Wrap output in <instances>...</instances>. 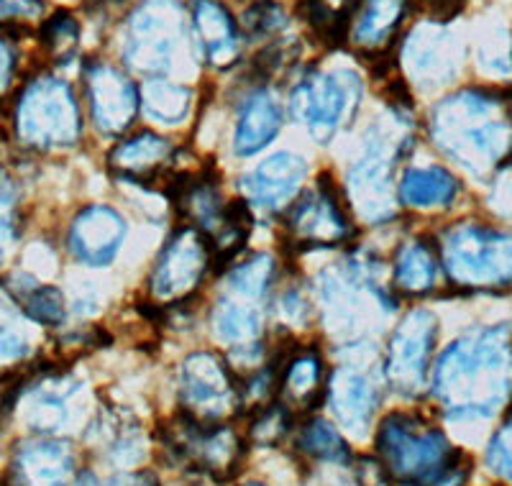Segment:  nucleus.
I'll return each mask as SVG.
<instances>
[{"mask_svg": "<svg viewBox=\"0 0 512 486\" xmlns=\"http://www.w3.org/2000/svg\"><path fill=\"white\" fill-rule=\"evenodd\" d=\"M441 261L461 287H502L512 282V236L482 226H459L443 236Z\"/></svg>", "mask_w": 512, "mask_h": 486, "instance_id": "nucleus-5", "label": "nucleus"}, {"mask_svg": "<svg viewBox=\"0 0 512 486\" xmlns=\"http://www.w3.org/2000/svg\"><path fill=\"white\" fill-rule=\"evenodd\" d=\"M438 277L436 251L423 241L405 243L395 256V287L408 295H423Z\"/></svg>", "mask_w": 512, "mask_h": 486, "instance_id": "nucleus-25", "label": "nucleus"}, {"mask_svg": "<svg viewBox=\"0 0 512 486\" xmlns=\"http://www.w3.org/2000/svg\"><path fill=\"white\" fill-rule=\"evenodd\" d=\"M459 192V182L441 167H415L400 180V203L408 208H446Z\"/></svg>", "mask_w": 512, "mask_h": 486, "instance_id": "nucleus-22", "label": "nucleus"}, {"mask_svg": "<svg viewBox=\"0 0 512 486\" xmlns=\"http://www.w3.org/2000/svg\"><path fill=\"white\" fill-rule=\"evenodd\" d=\"M305 174H308V167L303 159L290 151H280V154L264 159L254 172L246 174L241 190L249 203L274 210L290 203L292 195L303 185Z\"/></svg>", "mask_w": 512, "mask_h": 486, "instance_id": "nucleus-17", "label": "nucleus"}, {"mask_svg": "<svg viewBox=\"0 0 512 486\" xmlns=\"http://www.w3.org/2000/svg\"><path fill=\"white\" fill-rule=\"evenodd\" d=\"M464 3L466 0H425V6L431 8V13L438 21H446V18L456 16L464 8Z\"/></svg>", "mask_w": 512, "mask_h": 486, "instance_id": "nucleus-38", "label": "nucleus"}, {"mask_svg": "<svg viewBox=\"0 0 512 486\" xmlns=\"http://www.w3.org/2000/svg\"><path fill=\"white\" fill-rule=\"evenodd\" d=\"M126 238V220L108 205H90L80 210L67 233V246L80 264L108 267Z\"/></svg>", "mask_w": 512, "mask_h": 486, "instance_id": "nucleus-14", "label": "nucleus"}, {"mask_svg": "<svg viewBox=\"0 0 512 486\" xmlns=\"http://www.w3.org/2000/svg\"><path fill=\"white\" fill-rule=\"evenodd\" d=\"M285 26L287 13L277 0H256L244 13V29L254 36H272Z\"/></svg>", "mask_w": 512, "mask_h": 486, "instance_id": "nucleus-35", "label": "nucleus"}, {"mask_svg": "<svg viewBox=\"0 0 512 486\" xmlns=\"http://www.w3.org/2000/svg\"><path fill=\"white\" fill-rule=\"evenodd\" d=\"M192 26L205 59L213 67H228L239 57V29L218 0H198L192 8Z\"/></svg>", "mask_w": 512, "mask_h": 486, "instance_id": "nucleus-19", "label": "nucleus"}, {"mask_svg": "<svg viewBox=\"0 0 512 486\" xmlns=\"http://www.w3.org/2000/svg\"><path fill=\"white\" fill-rule=\"evenodd\" d=\"M75 486H154L149 474H121L111 479H98L95 474H82Z\"/></svg>", "mask_w": 512, "mask_h": 486, "instance_id": "nucleus-37", "label": "nucleus"}, {"mask_svg": "<svg viewBox=\"0 0 512 486\" xmlns=\"http://www.w3.org/2000/svg\"><path fill=\"white\" fill-rule=\"evenodd\" d=\"M164 448L190 471L223 481L236 474L244 446L231 428L180 417L164 428Z\"/></svg>", "mask_w": 512, "mask_h": 486, "instance_id": "nucleus-7", "label": "nucleus"}, {"mask_svg": "<svg viewBox=\"0 0 512 486\" xmlns=\"http://www.w3.org/2000/svg\"><path fill=\"white\" fill-rule=\"evenodd\" d=\"M377 451L397 481L408 486H441L456 474L459 453L446 435L413 415H390L377 430Z\"/></svg>", "mask_w": 512, "mask_h": 486, "instance_id": "nucleus-3", "label": "nucleus"}, {"mask_svg": "<svg viewBox=\"0 0 512 486\" xmlns=\"http://www.w3.org/2000/svg\"><path fill=\"white\" fill-rule=\"evenodd\" d=\"M72 389H39V392L31 397L29 412H26V420L34 430L39 433H52V430L62 428L64 417H67V400H70Z\"/></svg>", "mask_w": 512, "mask_h": 486, "instance_id": "nucleus-30", "label": "nucleus"}, {"mask_svg": "<svg viewBox=\"0 0 512 486\" xmlns=\"http://www.w3.org/2000/svg\"><path fill=\"white\" fill-rule=\"evenodd\" d=\"M246 486H264V484H259V481H251V484H246Z\"/></svg>", "mask_w": 512, "mask_h": 486, "instance_id": "nucleus-40", "label": "nucleus"}, {"mask_svg": "<svg viewBox=\"0 0 512 486\" xmlns=\"http://www.w3.org/2000/svg\"><path fill=\"white\" fill-rule=\"evenodd\" d=\"M29 353V333L21 315L8 302L0 300V366L16 364Z\"/></svg>", "mask_w": 512, "mask_h": 486, "instance_id": "nucleus-31", "label": "nucleus"}, {"mask_svg": "<svg viewBox=\"0 0 512 486\" xmlns=\"http://www.w3.org/2000/svg\"><path fill=\"white\" fill-rule=\"evenodd\" d=\"M182 16L172 3H149L131 21L126 39V59L141 72L167 70L172 49L180 36Z\"/></svg>", "mask_w": 512, "mask_h": 486, "instance_id": "nucleus-12", "label": "nucleus"}, {"mask_svg": "<svg viewBox=\"0 0 512 486\" xmlns=\"http://www.w3.org/2000/svg\"><path fill=\"white\" fill-rule=\"evenodd\" d=\"M272 279H274L272 256L256 254L251 256L249 261H244V264H239V267H233L231 272H228V290L239 297V300L256 302L267 295Z\"/></svg>", "mask_w": 512, "mask_h": 486, "instance_id": "nucleus-28", "label": "nucleus"}, {"mask_svg": "<svg viewBox=\"0 0 512 486\" xmlns=\"http://www.w3.org/2000/svg\"><path fill=\"white\" fill-rule=\"evenodd\" d=\"M512 384L510 330H479L451 343L433 371V397L451 417H487Z\"/></svg>", "mask_w": 512, "mask_h": 486, "instance_id": "nucleus-1", "label": "nucleus"}, {"mask_svg": "<svg viewBox=\"0 0 512 486\" xmlns=\"http://www.w3.org/2000/svg\"><path fill=\"white\" fill-rule=\"evenodd\" d=\"M18 241V192L8 172L0 167V261H6Z\"/></svg>", "mask_w": 512, "mask_h": 486, "instance_id": "nucleus-32", "label": "nucleus"}, {"mask_svg": "<svg viewBox=\"0 0 512 486\" xmlns=\"http://www.w3.org/2000/svg\"><path fill=\"white\" fill-rule=\"evenodd\" d=\"M16 134L31 149H70L80 141L82 121L72 87L54 77H39L21 93Z\"/></svg>", "mask_w": 512, "mask_h": 486, "instance_id": "nucleus-4", "label": "nucleus"}, {"mask_svg": "<svg viewBox=\"0 0 512 486\" xmlns=\"http://www.w3.org/2000/svg\"><path fill=\"white\" fill-rule=\"evenodd\" d=\"M210 264V246L198 228H182L169 238L149 277V292L157 302L175 305L198 290Z\"/></svg>", "mask_w": 512, "mask_h": 486, "instance_id": "nucleus-11", "label": "nucleus"}, {"mask_svg": "<svg viewBox=\"0 0 512 486\" xmlns=\"http://www.w3.org/2000/svg\"><path fill=\"white\" fill-rule=\"evenodd\" d=\"M297 446L310 458H320V461H346L349 458V448H346L341 433L326 420L305 423L300 438H297Z\"/></svg>", "mask_w": 512, "mask_h": 486, "instance_id": "nucleus-29", "label": "nucleus"}, {"mask_svg": "<svg viewBox=\"0 0 512 486\" xmlns=\"http://www.w3.org/2000/svg\"><path fill=\"white\" fill-rule=\"evenodd\" d=\"M320 384H323V361L318 353L303 351L292 356L280 382L287 410H305L313 405V400L323 389Z\"/></svg>", "mask_w": 512, "mask_h": 486, "instance_id": "nucleus-26", "label": "nucleus"}, {"mask_svg": "<svg viewBox=\"0 0 512 486\" xmlns=\"http://www.w3.org/2000/svg\"><path fill=\"white\" fill-rule=\"evenodd\" d=\"M77 39H80V26H77V21L70 16V13H64V11L54 13L47 24H44V29H41V41H44V47L49 49V54L62 59V62L75 54Z\"/></svg>", "mask_w": 512, "mask_h": 486, "instance_id": "nucleus-34", "label": "nucleus"}, {"mask_svg": "<svg viewBox=\"0 0 512 486\" xmlns=\"http://www.w3.org/2000/svg\"><path fill=\"white\" fill-rule=\"evenodd\" d=\"M11 77H13V54L11 49L0 41V90H6L11 85Z\"/></svg>", "mask_w": 512, "mask_h": 486, "instance_id": "nucleus-39", "label": "nucleus"}, {"mask_svg": "<svg viewBox=\"0 0 512 486\" xmlns=\"http://www.w3.org/2000/svg\"><path fill=\"white\" fill-rule=\"evenodd\" d=\"M287 231L297 246H336L351 233L336 195L326 185L295 203L287 218Z\"/></svg>", "mask_w": 512, "mask_h": 486, "instance_id": "nucleus-15", "label": "nucleus"}, {"mask_svg": "<svg viewBox=\"0 0 512 486\" xmlns=\"http://www.w3.org/2000/svg\"><path fill=\"white\" fill-rule=\"evenodd\" d=\"M287 428H290V410L285 405H272L251 425V440L256 446H274L285 438Z\"/></svg>", "mask_w": 512, "mask_h": 486, "instance_id": "nucleus-36", "label": "nucleus"}, {"mask_svg": "<svg viewBox=\"0 0 512 486\" xmlns=\"http://www.w3.org/2000/svg\"><path fill=\"white\" fill-rule=\"evenodd\" d=\"M190 100V90L169 80H149L141 87L144 113L162 126H177V123L185 121L187 113H190Z\"/></svg>", "mask_w": 512, "mask_h": 486, "instance_id": "nucleus-27", "label": "nucleus"}, {"mask_svg": "<svg viewBox=\"0 0 512 486\" xmlns=\"http://www.w3.org/2000/svg\"><path fill=\"white\" fill-rule=\"evenodd\" d=\"M379 394L367 371L356 366H341L333 371L328 382V407H331L336 423L344 430L364 438L372 428V417L377 410Z\"/></svg>", "mask_w": 512, "mask_h": 486, "instance_id": "nucleus-16", "label": "nucleus"}, {"mask_svg": "<svg viewBox=\"0 0 512 486\" xmlns=\"http://www.w3.org/2000/svg\"><path fill=\"white\" fill-rule=\"evenodd\" d=\"M433 144L466 172L482 174L512 149V123L500 100L482 93H461L443 100L431 118Z\"/></svg>", "mask_w": 512, "mask_h": 486, "instance_id": "nucleus-2", "label": "nucleus"}, {"mask_svg": "<svg viewBox=\"0 0 512 486\" xmlns=\"http://www.w3.org/2000/svg\"><path fill=\"white\" fill-rule=\"evenodd\" d=\"M180 400L190 417L200 423H216L241 405L231 366L210 351L187 356L180 369Z\"/></svg>", "mask_w": 512, "mask_h": 486, "instance_id": "nucleus-9", "label": "nucleus"}, {"mask_svg": "<svg viewBox=\"0 0 512 486\" xmlns=\"http://www.w3.org/2000/svg\"><path fill=\"white\" fill-rule=\"evenodd\" d=\"M24 310L34 323L39 325H62L67 307H64V295L57 287H31L24 295Z\"/></svg>", "mask_w": 512, "mask_h": 486, "instance_id": "nucleus-33", "label": "nucleus"}, {"mask_svg": "<svg viewBox=\"0 0 512 486\" xmlns=\"http://www.w3.org/2000/svg\"><path fill=\"white\" fill-rule=\"evenodd\" d=\"M75 453L59 440L24 443L16 453L18 486H70Z\"/></svg>", "mask_w": 512, "mask_h": 486, "instance_id": "nucleus-18", "label": "nucleus"}, {"mask_svg": "<svg viewBox=\"0 0 512 486\" xmlns=\"http://www.w3.org/2000/svg\"><path fill=\"white\" fill-rule=\"evenodd\" d=\"M408 0H359L354 18V39L361 47L384 49L392 41V34L405 16Z\"/></svg>", "mask_w": 512, "mask_h": 486, "instance_id": "nucleus-23", "label": "nucleus"}, {"mask_svg": "<svg viewBox=\"0 0 512 486\" xmlns=\"http://www.w3.org/2000/svg\"><path fill=\"white\" fill-rule=\"evenodd\" d=\"M382 128L369 131L367 146L359 162L349 172V197L356 215L367 223H382L395 215V190H392V172L397 164V146Z\"/></svg>", "mask_w": 512, "mask_h": 486, "instance_id": "nucleus-8", "label": "nucleus"}, {"mask_svg": "<svg viewBox=\"0 0 512 486\" xmlns=\"http://www.w3.org/2000/svg\"><path fill=\"white\" fill-rule=\"evenodd\" d=\"M361 100V82L354 72L336 70L300 80L292 90L290 108L297 121L308 126L318 144L331 141L338 128L356 113Z\"/></svg>", "mask_w": 512, "mask_h": 486, "instance_id": "nucleus-6", "label": "nucleus"}, {"mask_svg": "<svg viewBox=\"0 0 512 486\" xmlns=\"http://www.w3.org/2000/svg\"><path fill=\"white\" fill-rule=\"evenodd\" d=\"M172 159V144L157 134H139L121 141L108 154V167L128 180H154L167 169Z\"/></svg>", "mask_w": 512, "mask_h": 486, "instance_id": "nucleus-21", "label": "nucleus"}, {"mask_svg": "<svg viewBox=\"0 0 512 486\" xmlns=\"http://www.w3.org/2000/svg\"><path fill=\"white\" fill-rule=\"evenodd\" d=\"M282 128V108L269 93H254L246 100L241 110L236 134H233V151L239 157H254L262 149H267L280 134Z\"/></svg>", "mask_w": 512, "mask_h": 486, "instance_id": "nucleus-20", "label": "nucleus"}, {"mask_svg": "<svg viewBox=\"0 0 512 486\" xmlns=\"http://www.w3.org/2000/svg\"><path fill=\"white\" fill-rule=\"evenodd\" d=\"M85 87H88L90 116L98 131H103L105 136H118L134 123L141 95L123 72L111 64L95 62L85 72Z\"/></svg>", "mask_w": 512, "mask_h": 486, "instance_id": "nucleus-13", "label": "nucleus"}, {"mask_svg": "<svg viewBox=\"0 0 512 486\" xmlns=\"http://www.w3.org/2000/svg\"><path fill=\"white\" fill-rule=\"evenodd\" d=\"M438 320L428 310H413L400 320L387 348V379L405 397L420 394L431 371Z\"/></svg>", "mask_w": 512, "mask_h": 486, "instance_id": "nucleus-10", "label": "nucleus"}, {"mask_svg": "<svg viewBox=\"0 0 512 486\" xmlns=\"http://www.w3.org/2000/svg\"><path fill=\"white\" fill-rule=\"evenodd\" d=\"M213 330L228 346L239 348V351H259L262 318L251 302H218L213 310Z\"/></svg>", "mask_w": 512, "mask_h": 486, "instance_id": "nucleus-24", "label": "nucleus"}]
</instances>
